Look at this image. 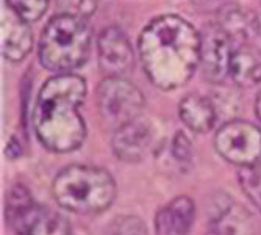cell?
<instances>
[{
	"label": "cell",
	"mask_w": 261,
	"mask_h": 235,
	"mask_svg": "<svg viewBox=\"0 0 261 235\" xmlns=\"http://www.w3.org/2000/svg\"><path fill=\"white\" fill-rule=\"evenodd\" d=\"M172 154L178 161H188L189 158H191V154H193L191 141H189V138L183 132H177L174 136Z\"/></svg>",
	"instance_id": "cell-22"
},
{
	"label": "cell",
	"mask_w": 261,
	"mask_h": 235,
	"mask_svg": "<svg viewBox=\"0 0 261 235\" xmlns=\"http://www.w3.org/2000/svg\"><path fill=\"white\" fill-rule=\"evenodd\" d=\"M233 41L218 22H210L200 32V69L211 83H221L230 76Z\"/></svg>",
	"instance_id": "cell-7"
},
{
	"label": "cell",
	"mask_w": 261,
	"mask_h": 235,
	"mask_svg": "<svg viewBox=\"0 0 261 235\" xmlns=\"http://www.w3.org/2000/svg\"><path fill=\"white\" fill-rule=\"evenodd\" d=\"M139 58L149 80L171 91L186 85L200 63V33L177 14H163L142 29Z\"/></svg>",
	"instance_id": "cell-1"
},
{
	"label": "cell",
	"mask_w": 261,
	"mask_h": 235,
	"mask_svg": "<svg viewBox=\"0 0 261 235\" xmlns=\"http://www.w3.org/2000/svg\"><path fill=\"white\" fill-rule=\"evenodd\" d=\"M7 5L30 24L44 16L49 0H7Z\"/></svg>",
	"instance_id": "cell-19"
},
{
	"label": "cell",
	"mask_w": 261,
	"mask_h": 235,
	"mask_svg": "<svg viewBox=\"0 0 261 235\" xmlns=\"http://www.w3.org/2000/svg\"><path fill=\"white\" fill-rule=\"evenodd\" d=\"M39 208L25 186L14 185L7 196V223L17 235H27Z\"/></svg>",
	"instance_id": "cell-12"
},
{
	"label": "cell",
	"mask_w": 261,
	"mask_h": 235,
	"mask_svg": "<svg viewBox=\"0 0 261 235\" xmlns=\"http://www.w3.org/2000/svg\"><path fill=\"white\" fill-rule=\"evenodd\" d=\"M213 229L216 235H252V220L246 210L231 202V205L219 210Z\"/></svg>",
	"instance_id": "cell-16"
},
{
	"label": "cell",
	"mask_w": 261,
	"mask_h": 235,
	"mask_svg": "<svg viewBox=\"0 0 261 235\" xmlns=\"http://www.w3.org/2000/svg\"><path fill=\"white\" fill-rule=\"evenodd\" d=\"M196 217V205L188 196H178L155 217L156 235H188Z\"/></svg>",
	"instance_id": "cell-11"
},
{
	"label": "cell",
	"mask_w": 261,
	"mask_h": 235,
	"mask_svg": "<svg viewBox=\"0 0 261 235\" xmlns=\"http://www.w3.org/2000/svg\"><path fill=\"white\" fill-rule=\"evenodd\" d=\"M255 113H256V116H258V120L261 121V91L258 92L256 101H255Z\"/></svg>",
	"instance_id": "cell-24"
},
{
	"label": "cell",
	"mask_w": 261,
	"mask_h": 235,
	"mask_svg": "<svg viewBox=\"0 0 261 235\" xmlns=\"http://www.w3.org/2000/svg\"><path fill=\"white\" fill-rule=\"evenodd\" d=\"M86 98V82L77 74H57L47 80L36 99L33 127L39 143L52 152L79 149L86 138L80 113Z\"/></svg>",
	"instance_id": "cell-2"
},
{
	"label": "cell",
	"mask_w": 261,
	"mask_h": 235,
	"mask_svg": "<svg viewBox=\"0 0 261 235\" xmlns=\"http://www.w3.org/2000/svg\"><path fill=\"white\" fill-rule=\"evenodd\" d=\"M152 145L150 126L139 118L119 129L113 135V152L114 155L127 163H136L146 157Z\"/></svg>",
	"instance_id": "cell-9"
},
{
	"label": "cell",
	"mask_w": 261,
	"mask_h": 235,
	"mask_svg": "<svg viewBox=\"0 0 261 235\" xmlns=\"http://www.w3.org/2000/svg\"><path fill=\"white\" fill-rule=\"evenodd\" d=\"M238 180L243 193L261 212V161L241 167L238 171Z\"/></svg>",
	"instance_id": "cell-18"
},
{
	"label": "cell",
	"mask_w": 261,
	"mask_h": 235,
	"mask_svg": "<svg viewBox=\"0 0 261 235\" xmlns=\"http://www.w3.org/2000/svg\"><path fill=\"white\" fill-rule=\"evenodd\" d=\"M144 105V94L124 77H105L97 86L99 114L114 129L138 120Z\"/></svg>",
	"instance_id": "cell-5"
},
{
	"label": "cell",
	"mask_w": 261,
	"mask_h": 235,
	"mask_svg": "<svg viewBox=\"0 0 261 235\" xmlns=\"http://www.w3.org/2000/svg\"><path fill=\"white\" fill-rule=\"evenodd\" d=\"M218 154L238 167L256 163L261 158V129L249 121L225 123L215 136Z\"/></svg>",
	"instance_id": "cell-6"
},
{
	"label": "cell",
	"mask_w": 261,
	"mask_h": 235,
	"mask_svg": "<svg viewBox=\"0 0 261 235\" xmlns=\"http://www.w3.org/2000/svg\"><path fill=\"white\" fill-rule=\"evenodd\" d=\"M27 235H72V229L63 215L47 207H41L29 227Z\"/></svg>",
	"instance_id": "cell-17"
},
{
	"label": "cell",
	"mask_w": 261,
	"mask_h": 235,
	"mask_svg": "<svg viewBox=\"0 0 261 235\" xmlns=\"http://www.w3.org/2000/svg\"><path fill=\"white\" fill-rule=\"evenodd\" d=\"M99 66L107 77H122L133 69L135 54L132 44L119 27L111 26L97 38Z\"/></svg>",
	"instance_id": "cell-8"
},
{
	"label": "cell",
	"mask_w": 261,
	"mask_h": 235,
	"mask_svg": "<svg viewBox=\"0 0 261 235\" xmlns=\"http://www.w3.org/2000/svg\"><path fill=\"white\" fill-rule=\"evenodd\" d=\"M259 35H261V17H259Z\"/></svg>",
	"instance_id": "cell-25"
},
{
	"label": "cell",
	"mask_w": 261,
	"mask_h": 235,
	"mask_svg": "<svg viewBox=\"0 0 261 235\" xmlns=\"http://www.w3.org/2000/svg\"><path fill=\"white\" fill-rule=\"evenodd\" d=\"M218 24L225 30L233 44L238 42V45L249 44L252 38L259 35V19L252 11L241 7L224 8Z\"/></svg>",
	"instance_id": "cell-14"
},
{
	"label": "cell",
	"mask_w": 261,
	"mask_h": 235,
	"mask_svg": "<svg viewBox=\"0 0 261 235\" xmlns=\"http://www.w3.org/2000/svg\"><path fill=\"white\" fill-rule=\"evenodd\" d=\"M178 114L183 124L197 133L211 130L216 123V108L213 102L199 94H188L178 105Z\"/></svg>",
	"instance_id": "cell-15"
},
{
	"label": "cell",
	"mask_w": 261,
	"mask_h": 235,
	"mask_svg": "<svg viewBox=\"0 0 261 235\" xmlns=\"http://www.w3.org/2000/svg\"><path fill=\"white\" fill-rule=\"evenodd\" d=\"M33 45L29 22L16 14L8 5L2 11V55L11 63L25 58Z\"/></svg>",
	"instance_id": "cell-10"
},
{
	"label": "cell",
	"mask_w": 261,
	"mask_h": 235,
	"mask_svg": "<svg viewBox=\"0 0 261 235\" xmlns=\"http://www.w3.org/2000/svg\"><path fill=\"white\" fill-rule=\"evenodd\" d=\"M61 13L74 14L83 19H89L96 11L97 0H57Z\"/></svg>",
	"instance_id": "cell-21"
},
{
	"label": "cell",
	"mask_w": 261,
	"mask_h": 235,
	"mask_svg": "<svg viewBox=\"0 0 261 235\" xmlns=\"http://www.w3.org/2000/svg\"><path fill=\"white\" fill-rule=\"evenodd\" d=\"M230 77L241 88L261 83V49L252 44L236 45L230 63Z\"/></svg>",
	"instance_id": "cell-13"
},
{
	"label": "cell",
	"mask_w": 261,
	"mask_h": 235,
	"mask_svg": "<svg viewBox=\"0 0 261 235\" xmlns=\"http://www.w3.org/2000/svg\"><path fill=\"white\" fill-rule=\"evenodd\" d=\"M7 155L10 158H17L20 154H22V149H20V143L16 139V136H11L10 141H8V145H7Z\"/></svg>",
	"instance_id": "cell-23"
},
{
	"label": "cell",
	"mask_w": 261,
	"mask_h": 235,
	"mask_svg": "<svg viewBox=\"0 0 261 235\" xmlns=\"http://www.w3.org/2000/svg\"><path fill=\"white\" fill-rule=\"evenodd\" d=\"M91 42L88 19L60 13L47 22L41 35L39 61L50 73L70 74L86 63Z\"/></svg>",
	"instance_id": "cell-3"
},
{
	"label": "cell",
	"mask_w": 261,
	"mask_h": 235,
	"mask_svg": "<svg viewBox=\"0 0 261 235\" xmlns=\"http://www.w3.org/2000/svg\"><path fill=\"white\" fill-rule=\"evenodd\" d=\"M55 201L74 214H100L116 198L111 174L88 165H70L61 170L52 183Z\"/></svg>",
	"instance_id": "cell-4"
},
{
	"label": "cell",
	"mask_w": 261,
	"mask_h": 235,
	"mask_svg": "<svg viewBox=\"0 0 261 235\" xmlns=\"http://www.w3.org/2000/svg\"><path fill=\"white\" fill-rule=\"evenodd\" d=\"M105 235H147V229L138 217L124 215L110 223Z\"/></svg>",
	"instance_id": "cell-20"
}]
</instances>
